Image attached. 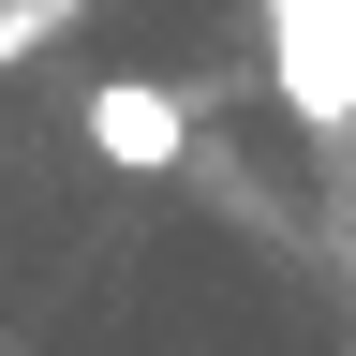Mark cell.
I'll return each mask as SVG.
<instances>
[{"instance_id":"obj_1","label":"cell","mask_w":356,"mask_h":356,"mask_svg":"<svg viewBox=\"0 0 356 356\" xmlns=\"http://www.w3.org/2000/svg\"><path fill=\"white\" fill-rule=\"evenodd\" d=\"M267 89L297 134H356V0H267Z\"/></svg>"},{"instance_id":"obj_2","label":"cell","mask_w":356,"mask_h":356,"mask_svg":"<svg viewBox=\"0 0 356 356\" xmlns=\"http://www.w3.org/2000/svg\"><path fill=\"white\" fill-rule=\"evenodd\" d=\"M74 134H89V149H104L119 178H163L178 149H193V104H178L163 74H104V89L74 104Z\"/></svg>"},{"instance_id":"obj_3","label":"cell","mask_w":356,"mask_h":356,"mask_svg":"<svg viewBox=\"0 0 356 356\" xmlns=\"http://www.w3.org/2000/svg\"><path fill=\"white\" fill-rule=\"evenodd\" d=\"M60 30H74V0H0V74H15L30 44H60Z\"/></svg>"}]
</instances>
